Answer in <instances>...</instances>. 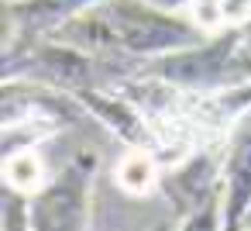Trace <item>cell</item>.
Here are the masks:
<instances>
[{"instance_id": "6", "label": "cell", "mask_w": 251, "mask_h": 231, "mask_svg": "<svg viewBox=\"0 0 251 231\" xmlns=\"http://www.w3.org/2000/svg\"><path fill=\"white\" fill-rule=\"evenodd\" d=\"M42 162H38V155L35 152H14V155H7V162H4V179H7V186L14 190V193H35V190H42Z\"/></svg>"}, {"instance_id": "8", "label": "cell", "mask_w": 251, "mask_h": 231, "mask_svg": "<svg viewBox=\"0 0 251 231\" xmlns=\"http://www.w3.org/2000/svg\"><path fill=\"white\" fill-rule=\"evenodd\" d=\"M151 4H158V7H179V4H189V0H151Z\"/></svg>"}, {"instance_id": "11", "label": "cell", "mask_w": 251, "mask_h": 231, "mask_svg": "<svg viewBox=\"0 0 251 231\" xmlns=\"http://www.w3.org/2000/svg\"><path fill=\"white\" fill-rule=\"evenodd\" d=\"M248 49H251V38H248Z\"/></svg>"}, {"instance_id": "2", "label": "cell", "mask_w": 251, "mask_h": 231, "mask_svg": "<svg viewBox=\"0 0 251 231\" xmlns=\"http://www.w3.org/2000/svg\"><path fill=\"white\" fill-rule=\"evenodd\" d=\"M227 203H224V231H237L251 210V121L237 135L227 159Z\"/></svg>"}, {"instance_id": "10", "label": "cell", "mask_w": 251, "mask_h": 231, "mask_svg": "<svg viewBox=\"0 0 251 231\" xmlns=\"http://www.w3.org/2000/svg\"><path fill=\"white\" fill-rule=\"evenodd\" d=\"M248 76H251V62H248Z\"/></svg>"}, {"instance_id": "3", "label": "cell", "mask_w": 251, "mask_h": 231, "mask_svg": "<svg viewBox=\"0 0 251 231\" xmlns=\"http://www.w3.org/2000/svg\"><path fill=\"white\" fill-rule=\"evenodd\" d=\"M31 66L35 73L45 80V83H55V87H73V90H90L93 87V66L90 59H83L79 52L73 49H38L31 56Z\"/></svg>"}, {"instance_id": "5", "label": "cell", "mask_w": 251, "mask_h": 231, "mask_svg": "<svg viewBox=\"0 0 251 231\" xmlns=\"http://www.w3.org/2000/svg\"><path fill=\"white\" fill-rule=\"evenodd\" d=\"M155 179H158V169H155V162H151L148 152H138V148H134V152L117 166V186H121L124 193L141 197V193H148V190L155 186Z\"/></svg>"}, {"instance_id": "1", "label": "cell", "mask_w": 251, "mask_h": 231, "mask_svg": "<svg viewBox=\"0 0 251 231\" xmlns=\"http://www.w3.org/2000/svg\"><path fill=\"white\" fill-rule=\"evenodd\" d=\"M93 173V155L73 159L55 183L31 193L28 224L31 231H83L86 228V183Z\"/></svg>"}, {"instance_id": "4", "label": "cell", "mask_w": 251, "mask_h": 231, "mask_svg": "<svg viewBox=\"0 0 251 231\" xmlns=\"http://www.w3.org/2000/svg\"><path fill=\"white\" fill-rule=\"evenodd\" d=\"M86 4H93V0H28V4L21 7V4H11L7 7V21L11 25H18L21 21V31L28 35V28L31 31H45V28H62L79 7H86Z\"/></svg>"}, {"instance_id": "9", "label": "cell", "mask_w": 251, "mask_h": 231, "mask_svg": "<svg viewBox=\"0 0 251 231\" xmlns=\"http://www.w3.org/2000/svg\"><path fill=\"white\" fill-rule=\"evenodd\" d=\"M155 231H172V224H165V221H162V224H158Z\"/></svg>"}, {"instance_id": "7", "label": "cell", "mask_w": 251, "mask_h": 231, "mask_svg": "<svg viewBox=\"0 0 251 231\" xmlns=\"http://www.w3.org/2000/svg\"><path fill=\"white\" fill-rule=\"evenodd\" d=\"M182 231H224V224H217V200H210L200 210H193L189 221L182 224Z\"/></svg>"}]
</instances>
